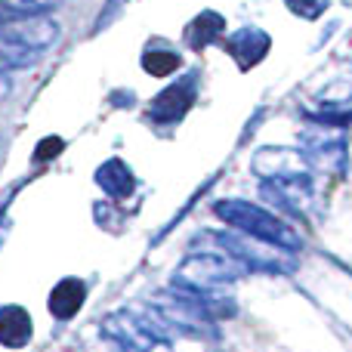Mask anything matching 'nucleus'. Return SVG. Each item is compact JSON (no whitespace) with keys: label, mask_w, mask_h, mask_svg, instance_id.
Instances as JSON below:
<instances>
[{"label":"nucleus","mask_w":352,"mask_h":352,"mask_svg":"<svg viewBox=\"0 0 352 352\" xmlns=\"http://www.w3.org/2000/svg\"><path fill=\"white\" fill-rule=\"evenodd\" d=\"M62 34V25L53 16H16L0 12V74L19 72L37 62Z\"/></svg>","instance_id":"obj_1"},{"label":"nucleus","mask_w":352,"mask_h":352,"mask_svg":"<svg viewBox=\"0 0 352 352\" xmlns=\"http://www.w3.org/2000/svg\"><path fill=\"white\" fill-rule=\"evenodd\" d=\"M34 337V322H31L28 309L19 303L0 306V346L6 349H22Z\"/></svg>","instance_id":"obj_2"},{"label":"nucleus","mask_w":352,"mask_h":352,"mask_svg":"<svg viewBox=\"0 0 352 352\" xmlns=\"http://www.w3.org/2000/svg\"><path fill=\"white\" fill-rule=\"evenodd\" d=\"M269 47H272V41H269V34L260 28H241L229 37V53H232V59L238 62V68L260 65V62L266 59Z\"/></svg>","instance_id":"obj_3"},{"label":"nucleus","mask_w":352,"mask_h":352,"mask_svg":"<svg viewBox=\"0 0 352 352\" xmlns=\"http://www.w3.org/2000/svg\"><path fill=\"white\" fill-rule=\"evenodd\" d=\"M87 303V285L80 278H62L59 285L50 291V316L59 318V322H68L80 312V306Z\"/></svg>","instance_id":"obj_4"},{"label":"nucleus","mask_w":352,"mask_h":352,"mask_svg":"<svg viewBox=\"0 0 352 352\" xmlns=\"http://www.w3.org/2000/svg\"><path fill=\"white\" fill-rule=\"evenodd\" d=\"M195 99V80H179V84H170L158 99L152 102V115L158 121H176V118L186 115V109Z\"/></svg>","instance_id":"obj_5"},{"label":"nucleus","mask_w":352,"mask_h":352,"mask_svg":"<svg viewBox=\"0 0 352 352\" xmlns=\"http://www.w3.org/2000/svg\"><path fill=\"white\" fill-rule=\"evenodd\" d=\"M96 182L105 188L109 195H118V198H124V195L133 192V173L127 170V164L118 158L105 161L102 167L96 170Z\"/></svg>","instance_id":"obj_6"},{"label":"nucleus","mask_w":352,"mask_h":352,"mask_svg":"<svg viewBox=\"0 0 352 352\" xmlns=\"http://www.w3.org/2000/svg\"><path fill=\"white\" fill-rule=\"evenodd\" d=\"M223 34V16L219 12H201L198 19H195L192 25H188V43L192 47H207V43H213L217 37Z\"/></svg>","instance_id":"obj_7"},{"label":"nucleus","mask_w":352,"mask_h":352,"mask_svg":"<svg viewBox=\"0 0 352 352\" xmlns=\"http://www.w3.org/2000/svg\"><path fill=\"white\" fill-rule=\"evenodd\" d=\"M179 56L173 53V50H148L146 56H142V68H146L148 74H155V78H167V74H173L176 68H179Z\"/></svg>","instance_id":"obj_8"},{"label":"nucleus","mask_w":352,"mask_h":352,"mask_svg":"<svg viewBox=\"0 0 352 352\" xmlns=\"http://www.w3.org/2000/svg\"><path fill=\"white\" fill-rule=\"evenodd\" d=\"M62 0H0V12H16V16H50Z\"/></svg>","instance_id":"obj_9"},{"label":"nucleus","mask_w":352,"mask_h":352,"mask_svg":"<svg viewBox=\"0 0 352 352\" xmlns=\"http://www.w3.org/2000/svg\"><path fill=\"white\" fill-rule=\"evenodd\" d=\"M285 6L300 19H318L331 6V0H285Z\"/></svg>","instance_id":"obj_10"},{"label":"nucleus","mask_w":352,"mask_h":352,"mask_svg":"<svg viewBox=\"0 0 352 352\" xmlns=\"http://www.w3.org/2000/svg\"><path fill=\"white\" fill-rule=\"evenodd\" d=\"M50 152H62V140H43V146L37 148V161H47Z\"/></svg>","instance_id":"obj_11"},{"label":"nucleus","mask_w":352,"mask_h":352,"mask_svg":"<svg viewBox=\"0 0 352 352\" xmlns=\"http://www.w3.org/2000/svg\"><path fill=\"white\" fill-rule=\"evenodd\" d=\"M6 238H10V219H6V213L0 210V248H3Z\"/></svg>","instance_id":"obj_12"},{"label":"nucleus","mask_w":352,"mask_h":352,"mask_svg":"<svg viewBox=\"0 0 352 352\" xmlns=\"http://www.w3.org/2000/svg\"><path fill=\"white\" fill-rule=\"evenodd\" d=\"M0 99H6V96H3V93H0Z\"/></svg>","instance_id":"obj_13"}]
</instances>
